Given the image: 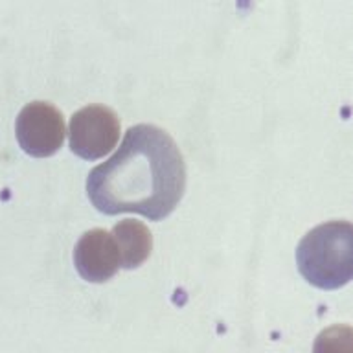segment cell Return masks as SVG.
Listing matches in <instances>:
<instances>
[{
    "label": "cell",
    "mask_w": 353,
    "mask_h": 353,
    "mask_svg": "<svg viewBox=\"0 0 353 353\" xmlns=\"http://www.w3.org/2000/svg\"><path fill=\"white\" fill-rule=\"evenodd\" d=\"M186 190V164L173 138L159 127H131L107 162L87 179V195L107 215L140 214L160 221L176 208Z\"/></svg>",
    "instance_id": "1"
},
{
    "label": "cell",
    "mask_w": 353,
    "mask_h": 353,
    "mask_svg": "<svg viewBox=\"0 0 353 353\" xmlns=\"http://www.w3.org/2000/svg\"><path fill=\"white\" fill-rule=\"evenodd\" d=\"M300 274L319 289H339L353 280V223L330 221L314 226L296 248Z\"/></svg>",
    "instance_id": "2"
},
{
    "label": "cell",
    "mask_w": 353,
    "mask_h": 353,
    "mask_svg": "<svg viewBox=\"0 0 353 353\" xmlns=\"http://www.w3.org/2000/svg\"><path fill=\"white\" fill-rule=\"evenodd\" d=\"M17 142L30 157H52L65 142L63 112L46 101H32L22 107L15 121Z\"/></svg>",
    "instance_id": "3"
},
{
    "label": "cell",
    "mask_w": 353,
    "mask_h": 353,
    "mask_svg": "<svg viewBox=\"0 0 353 353\" xmlns=\"http://www.w3.org/2000/svg\"><path fill=\"white\" fill-rule=\"evenodd\" d=\"M68 134L72 153L85 160H98L116 148L120 120L109 107L88 105L72 116Z\"/></svg>",
    "instance_id": "4"
},
{
    "label": "cell",
    "mask_w": 353,
    "mask_h": 353,
    "mask_svg": "<svg viewBox=\"0 0 353 353\" xmlns=\"http://www.w3.org/2000/svg\"><path fill=\"white\" fill-rule=\"evenodd\" d=\"M74 265L83 280L103 283L121 267L118 245L112 234L103 228L85 232L74 248Z\"/></svg>",
    "instance_id": "5"
},
{
    "label": "cell",
    "mask_w": 353,
    "mask_h": 353,
    "mask_svg": "<svg viewBox=\"0 0 353 353\" xmlns=\"http://www.w3.org/2000/svg\"><path fill=\"white\" fill-rule=\"evenodd\" d=\"M118 250H120L121 267L137 269L149 258L153 250V236L143 223L132 219H123L112 228Z\"/></svg>",
    "instance_id": "6"
},
{
    "label": "cell",
    "mask_w": 353,
    "mask_h": 353,
    "mask_svg": "<svg viewBox=\"0 0 353 353\" xmlns=\"http://www.w3.org/2000/svg\"><path fill=\"white\" fill-rule=\"evenodd\" d=\"M313 353H353L352 325H330L314 339Z\"/></svg>",
    "instance_id": "7"
}]
</instances>
